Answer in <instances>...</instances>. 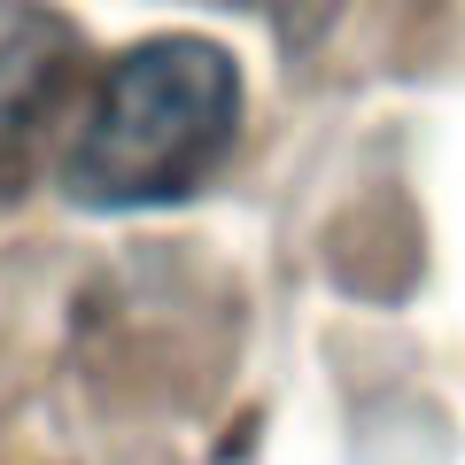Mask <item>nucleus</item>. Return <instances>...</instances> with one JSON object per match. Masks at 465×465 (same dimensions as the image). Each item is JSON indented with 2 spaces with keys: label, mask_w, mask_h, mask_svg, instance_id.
<instances>
[{
  "label": "nucleus",
  "mask_w": 465,
  "mask_h": 465,
  "mask_svg": "<svg viewBox=\"0 0 465 465\" xmlns=\"http://www.w3.org/2000/svg\"><path fill=\"white\" fill-rule=\"evenodd\" d=\"M232 140L241 63L202 32L140 39L101 78V101L63 148V194L78 210H163L225 163Z\"/></svg>",
  "instance_id": "obj_1"
},
{
  "label": "nucleus",
  "mask_w": 465,
  "mask_h": 465,
  "mask_svg": "<svg viewBox=\"0 0 465 465\" xmlns=\"http://www.w3.org/2000/svg\"><path fill=\"white\" fill-rule=\"evenodd\" d=\"M63 78H70V24L32 0H0V171L24 163Z\"/></svg>",
  "instance_id": "obj_2"
},
{
  "label": "nucleus",
  "mask_w": 465,
  "mask_h": 465,
  "mask_svg": "<svg viewBox=\"0 0 465 465\" xmlns=\"http://www.w3.org/2000/svg\"><path fill=\"white\" fill-rule=\"evenodd\" d=\"M241 8H264V16H280V24H295V0H241Z\"/></svg>",
  "instance_id": "obj_3"
}]
</instances>
